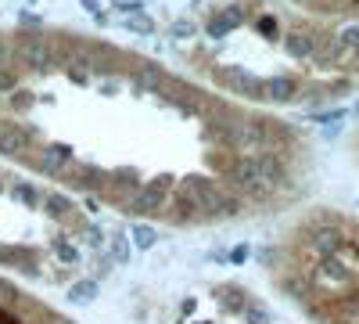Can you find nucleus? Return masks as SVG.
Segmentation results:
<instances>
[{
  "label": "nucleus",
  "instance_id": "1",
  "mask_svg": "<svg viewBox=\"0 0 359 324\" xmlns=\"http://www.w3.org/2000/svg\"><path fill=\"white\" fill-rule=\"evenodd\" d=\"M184 188L191 191L198 213H201V223H219V220H237L245 213V202L230 195L219 181H212V176H184Z\"/></svg>",
  "mask_w": 359,
  "mask_h": 324
},
{
  "label": "nucleus",
  "instance_id": "2",
  "mask_svg": "<svg viewBox=\"0 0 359 324\" xmlns=\"http://www.w3.org/2000/svg\"><path fill=\"white\" fill-rule=\"evenodd\" d=\"M15 54H18V72H33V76L57 72V47H54V37L47 33H18Z\"/></svg>",
  "mask_w": 359,
  "mask_h": 324
},
{
  "label": "nucleus",
  "instance_id": "3",
  "mask_svg": "<svg viewBox=\"0 0 359 324\" xmlns=\"http://www.w3.org/2000/svg\"><path fill=\"white\" fill-rule=\"evenodd\" d=\"M323 220H313V223H306V231H302V249H309L316 259L320 256H338V252H345L348 245H352V238H348V231H345V223L338 220V213H320Z\"/></svg>",
  "mask_w": 359,
  "mask_h": 324
},
{
  "label": "nucleus",
  "instance_id": "4",
  "mask_svg": "<svg viewBox=\"0 0 359 324\" xmlns=\"http://www.w3.org/2000/svg\"><path fill=\"white\" fill-rule=\"evenodd\" d=\"M219 184H223L230 195H237L241 202H266V198H269V191H266V184H262V176H259L252 155H233V159L226 162V169H223V181H219Z\"/></svg>",
  "mask_w": 359,
  "mask_h": 324
},
{
  "label": "nucleus",
  "instance_id": "5",
  "mask_svg": "<svg viewBox=\"0 0 359 324\" xmlns=\"http://www.w3.org/2000/svg\"><path fill=\"white\" fill-rule=\"evenodd\" d=\"M212 79L223 86L226 94H233V98H245V101H266V79L262 76H255L252 69H245V65H219L216 72H212Z\"/></svg>",
  "mask_w": 359,
  "mask_h": 324
},
{
  "label": "nucleus",
  "instance_id": "6",
  "mask_svg": "<svg viewBox=\"0 0 359 324\" xmlns=\"http://www.w3.org/2000/svg\"><path fill=\"white\" fill-rule=\"evenodd\" d=\"M40 137V127L22 123V119H0V155L4 159H22L33 152V141Z\"/></svg>",
  "mask_w": 359,
  "mask_h": 324
},
{
  "label": "nucleus",
  "instance_id": "7",
  "mask_svg": "<svg viewBox=\"0 0 359 324\" xmlns=\"http://www.w3.org/2000/svg\"><path fill=\"white\" fill-rule=\"evenodd\" d=\"M248 22V8L245 4H226V8H219L216 15H208L205 18V25H201V33L208 37V40H226L230 33H233V29L237 25H245Z\"/></svg>",
  "mask_w": 359,
  "mask_h": 324
},
{
  "label": "nucleus",
  "instance_id": "8",
  "mask_svg": "<svg viewBox=\"0 0 359 324\" xmlns=\"http://www.w3.org/2000/svg\"><path fill=\"white\" fill-rule=\"evenodd\" d=\"M86 62H90V79H115V76H123V54L104 47L101 40H90Z\"/></svg>",
  "mask_w": 359,
  "mask_h": 324
},
{
  "label": "nucleus",
  "instance_id": "9",
  "mask_svg": "<svg viewBox=\"0 0 359 324\" xmlns=\"http://www.w3.org/2000/svg\"><path fill=\"white\" fill-rule=\"evenodd\" d=\"M165 202H169L165 191H158V188H151V184L144 181V184L123 202V213H130V216H162V213H165Z\"/></svg>",
  "mask_w": 359,
  "mask_h": 324
},
{
  "label": "nucleus",
  "instance_id": "10",
  "mask_svg": "<svg viewBox=\"0 0 359 324\" xmlns=\"http://www.w3.org/2000/svg\"><path fill=\"white\" fill-rule=\"evenodd\" d=\"M252 162H255V169H259L269 195L287 188V159H284V152H255Z\"/></svg>",
  "mask_w": 359,
  "mask_h": 324
},
{
  "label": "nucleus",
  "instance_id": "11",
  "mask_svg": "<svg viewBox=\"0 0 359 324\" xmlns=\"http://www.w3.org/2000/svg\"><path fill=\"white\" fill-rule=\"evenodd\" d=\"M165 220H169L172 227H194V223H201V213H198L191 191L184 188V181L172 188V195H169V202H165Z\"/></svg>",
  "mask_w": 359,
  "mask_h": 324
},
{
  "label": "nucleus",
  "instance_id": "12",
  "mask_svg": "<svg viewBox=\"0 0 359 324\" xmlns=\"http://www.w3.org/2000/svg\"><path fill=\"white\" fill-rule=\"evenodd\" d=\"M316 44H320V37L309 25H291L287 33H280V47H284V54L291 58V62H313Z\"/></svg>",
  "mask_w": 359,
  "mask_h": 324
},
{
  "label": "nucleus",
  "instance_id": "13",
  "mask_svg": "<svg viewBox=\"0 0 359 324\" xmlns=\"http://www.w3.org/2000/svg\"><path fill=\"white\" fill-rule=\"evenodd\" d=\"M40 249L33 245H0V267L4 271H18L29 278H40Z\"/></svg>",
  "mask_w": 359,
  "mask_h": 324
},
{
  "label": "nucleus",
  "instance_id": "14",
  "mask_svg": "<svg viewBox=\"0 0 359 324\" xmlns=\"http://www.w3.org/2000/svg\"><path fill=\"white\" fill-rule=\"evenodd\" d=\"M165 83H169V76H165L162 65H155V62H140L137 72H133V94H137V98H144V94L162 98V94H165Z\"/></svg>",
  "mask_w": 359,
  "mask_h": 324
},
{
  "label": "nucleus",
  "instance_id": "15",
  "mask_svg": "<svg viewBox=\"0 0 359 324\" xmlns=\"http://www.w3.org/2000/svg\"><path fill=\"white\" fill-rule=\"evenodd\" d=\"M298 94H302V83L287 72H273L266 79V101L269 105H294Z\"/></svg>",
  "mask_w": 359,
  "mask_h": 324
},
{
  "label": "nucleus",
  "instance_id": "16",
  "mask_svg": "<svg viewBox=\"0 0 359 324\" xmlns=\"http://www.w3.org/2000/svg\"><path fill=\"white\" fill-rule=\"evenodd\" d=\"M277 288L284 292L287 299H294V303H302V306H313V285H309V274L306 271H287V274H280L277 278Z\"/></svg>",
  "mask_w": 359,
  "mask_h": 324
},
{
  "label": "nucleus",
  "instance_id": "17",
  "mask_svg": "<svg viewBox=\"0 0 359 324\" xmlns=\"http://www.w3.org/2000/svg\"><path fill=\"white\" fill-rule=\"evenodd\" d=\"M43 216L54 220V223H69L72 216H79V205L65 191H47L43 195Z\"/></svg>",
  "mask_w": 359,
  "mask_h": 324
},
{
  "label": "nucleus",
  "instance_id": "18",
  "mask_svg": "<svg viewBox=\"0 0 359 324\" xmlns=\"http://www.w3.org/2000/svg\"><path fill=\"white\" fill-rule=\"evenodd\" d=\"M212 299L219 303L223 313H245V306L252 303L248 292H245L241 285H216V288H212Z\"/></svg>",
  "mask_w": 359,
  "mask_h": 324
},
{
  "label": "nucleus",
  "instance_id": "19",
  "mask_svg": "<svg viewBox=\"0 0 359 324\" xmlns=\"http://www.w3.org/2000/svg\"><path fill=\"white\" fill-rule=\"evenodd\" d=\"M25 162H33V169L43 173V176H50V181H65V176L72 173V166H76V162H69L62 155H50L47 148L40 155H33V159H25Z\"/></svg>",
  "mask_w": 359,
  "mask_h": 324
},
{
  "label": "nucleus",
  "instance_id": "20",
  "mask_svg": "<svg viewBox=\"0 0 359 324\" xmlns=\"http://www.w3.org/2000/svg\"><path fill=\"white\" fill-rule=\"evenodd\" d=\"M65 299L69 303H76V306H90V303H97L101 299V281L97 278H76L72 285H69V292H65Z\"/></svg>",
  "mask_w": 359,
  "mask_h": 324
},
{
  "label": "nucleus",
  "instance_id": "21",
  "mask_svg": "<svg viewBox=\"0 0 359 324\" xmlns=\"http://www.w3.org/2000/svg\"><path fill=\"white\" fill-rule=\"evenodd\" d=\"M8 195H11V202H18L22 205V209H29V213H33V209H43V188H36L33 181H15L11 188H8Z\"/></svg>",
  "mask_w": 359,
  "mask_h": 324
},
{
  "label": "nucleus",
  "instance_id": "22",
  "mask_svg": "<svg viewBox=\"0 0 359 324\" xmlns=\"http://www.w3.org/2000/svg\"><path fill=\"white\" fill-rule=\"evenodd\" d=\"M104 252H108V259L115 263V267H130V259H133V242H130V234H123V231L108 234Z\"/></svg>",
  "mask_w": 359,
  "mask_h": 324
},
{
  "label": "nucleus",
  "instance_id": "23",
  "mask_svg": "<svg viewBox=\"0 0 359 324\" xmlns=\"http://www.w3.org/2000/svg\"><path fill=\"white\" fill-rule=\"evenodd\" d=\"M50 256L57 259V267H79L83 263V252H79V245H72L65 234H57V238L50 242Z\"/></svg>",
  "mask_w": 359,
  "mask_h": 324
},
{
  "label": "nucleus",
  "instance_id": "24",
  "mask_svg": "<svg viewBox=\"0 0 359 324\" xmlns=\"http://www.w3.org/2000/svg\"><path fill=\"white\" fill-rule=\"evenodd\" d=\"M345 54H348V51H341L334 37H320V44H316V54H313V62H316L320 69H334V65L341 62Z\"/></svg>",
  "mask_w": 359,
  "mask_h": 324
},
{
  "label": "nucleus",
  "instance_id": "25",
  "mask_svg": "<svg viewBox=\"0 0 359 324\" xmlns=\"http://www.w3.org/2000/svg\"><path fill=\"white\" fill-rule=\"evenodd\" d=\"M130 242H133V249H140V252H151V249L158 245V231H155L151 223H133V227H130Z\"/></svg>",
  "mask_w": 359,
  "mask_h": 324
},
{
  "label": "nucleus",
  "instance_id": "26",
  "mask_svg": "<svg viewBox=\"0 0 359 324\" xmlns=\"http://www.w3.org/2000/svg\"><path fill=\"white\" fill-rule=\"evenodd\" d=\"M123 29H126V33H137V37H155L158 33V22L147 15V11H137V15L123 18Z\"/></svg>",
  "mask_w": 359,
  "mask_h": 324
},
{
  "label": "nucleus",
  "instance_id": "27",
  "mask_svg": "<svg viewBox=\"0 0 359 324\" xmlns=\"http://www.w3.org/2000/svg\"><path fill=\"white\" fill-rule=\"evenodd\" d=\"M36 101H40V98H36L33 91H25V86H18L15 94H8V105H4V108H8L11 115H29Z\"/></svg>",
  "mask_w": 359,
  "mask_h": 324
},
{
  "label": "nucleus",
  "instance_id": "28",
  "mask_svg": "<svg viewBox=\"0 0 359 324\" xmlns=\"http://www.w3.org/2000/svg\"><path fill=\"white\" fill-rule=\"evenodd\" d=\"M198 33H201V29H198V22H191V18H172V25H169V40H176V44L194 40Z\"/></svg>",
  "mask_w": 359,
  "mask_h": 324
},
{
  "label": "nucleus",
  "instance_id": "29",
  "mask_svg": "<svg viewBox=\"0 0 359 324\" xmlns=\"http://www.w3.org/2000/svg\"><path fill=\"white\" fill-rule=\"evenodd\" d=\"M83 238V245H90V252H104V245H108V231L101 227V223H86V231L79 234Z\"/></svg>",
  "mask_w": 359,
  "mask_h": 324
},
{
  "label": "nucleus",
  "instance_id": "30",
  "mask_svg": "<svg viewBox=\"0 0 359 324\" xmlns=\"http://www.w3.org/2000/svg\"><path fill=\"white\" fill-rule=\"evenodd\" d=\"M255 33L259 37H266V40H280V22H277V15H255Z\"/></svg>",
  "mask_w": 359,
  "mask_h": 324
},
{
  "label": "nucleus",
  "instance_id": "31",
  "mask_svg": "<svg viewBox=\"0 0 359 324\" xmlns=\"http://www.w3.org/2000/svg\"><path fill=\"white\" fill-rule=\"evenodd\" d=\"M334 40H338L341 51H355L359 47V22H345L338 33H334Z\"/></svg>",
  "mask_w": 359,
  "mask_h": 324
},
{
  "label": "nucleus",
  "instance_id": "32",
  "mask_svg": "<svg viewBox=\"0 0 359 324\" xmlns=\"http://www.w3.org/2000/svg\"><path fill=\"white\" fill-rule=\"evenodd\" d=\"M18 303H22L18 285H15V281H8V278H0V310H15Z\"/></svg>",
  "mask_w": 359,
  "mask_h": 324
},
{
  "label": "nucleus",
  "instance_id": "33",
  "mask_svg": "<svg viewBox=\"0 0 359 324\" xmlns=\"http://www.w3.org/2000/svg\"><path fill=\"white\" fill-rule=\"evenodd\" d=\"M43 15H36V11H18V33H43Z\"/></svg>",
  "mask_w": 359,
  "mask_h": 324
},
{
  "label": "nucleus",
  "instance_id": "34",
  "mask_svg": "<svg viewBox=\"0 0 359 324\" xmlns=\"http://www.w3.org/2000/svg\"><path fill=\"white\" fill-rule=\"evenodd\" d=\"M309 119L320 127H331V123H345L348 119V108H323V112H309Z\"/></svg>",
  "mask_w": 359,
  "mask_h": 324
},
{
  "label": "nucleus",
  "instance_id": "35",
  "mask_svg": "<svg viewBox=\"0 0 359 324\" xmlns=\"http://www.w3.org/2000/svg\"><path fill=\"white\" fill-rule=\"evenodd\" d=\"M18 86H22V72L18 69H0V94H15L18 91Z\"/></svg>",
  "mask_w": 359,
  "mask_h": 324
},
{
  "label": "nucleus",
  "instance_id": "36",
  "mask_svg": "<svg viewBox=\"0 0 359 324\" xmlns=\"http://www.w3.org/2000/svg\"><path fill=\"white\" fill-rule=\"evenodd\" d=\"M0 69H18L15 40H8V37H0Z\"/></svg>",
  "mask_w": 359,
  "mask_h": 324
},
{
  "label": "nucleus",
  "instance_id": "37",
  "mask_svg": "<svg viewBox=\"0 0 359 324\" xmlns=\"http://www.w3.org/2000/svg\"><path fill=\"white\" fill-rule=\"evenodd\" d=\"M252 259V245H233V249H226V263H230V267H241V263H248Z\"/></svg>",
  "mask_w": 359,
  "mask_h": 324
},
{
  "label": "nucleus",
  "instance_id": "38",
  "mask_svg": "<svg viewBox=\"0 0 359 324\" xmlns=\"http://www.w3.org/2000/svg\"><path fill=\"white\" fill-rule=\"evenodd\" d=\"M241 317H245V324H269V310H262L259 303H248Z\"/></svg>",
  "mask_w": 359,
  "mask_h": 324
},
{
  "label": "nucleus",
  "instance_id": "39",
  "mask_svg": "<svg viewBox=\"0 0 359 324\" xmlns=\"http://www.w3.org/2000/svg\"><path fill=\"white\" fill-rule=\"evenodd\" d=\"M111 11H115V15H123V18H130V15L144 11V0H115Z\"/></svg>",
  "mask_w": 359,
  "mask_h": 324
},
{
  "label": "nucleus",
  "instance_id": "40",
  "mask_svg": "<svg viewBox=\"0 0 359 324\" xmlns=\"http://www.w3.org/2000/svg\"><path fill=\"white\" fill-rule=\"evenodd\" d=\"M111 267H115V263L108 259V252H94V274H90V278H97V281H104Z\"/></svg>",
  "mask_w": 359,
  "mask_h": 324
},
{
  "label": "nucleus",
  "instance_id": "41",
  "mask_svg": "<svg viewBox=\"0 0 359 324\" xmlns=\"http://www.w3.org/2000/svg\"><path fill=\"white\" fill-rule=\"evenodd\" d=\"M147 184L158 188V191H165V195H172V188H176V176H172V173H158V176H151Z\"/></svg>",
  "mask_w": 359,
  "mask_h": 324
},
{
  "label": "nucleus",
  "instance_id": "42",
  "mask_svg": "<svg viewBox=\"0 0 359 324\" xmlns=\"http://www.w3.org/2000/svg\"><path fill=\"white\" fill-rule=\"evenodd\" d=\"M97 91H101L104 98H118V94H123V79H101Z\"/></svg>",
  "mask_w": 359,
  "mask_h": 324
},
{
  "label": "nucleus",
  "instance_id": "43",
  "mask_svg": "<svg viewBox=\"0 0 359 324\" xmlns=\"http://www.w3.org/2000/svg\"><path fill=\"white\" fill-rule=\"evenodd\" d=\"M255 259L262 263V267H277V249H269V245H266V249L255 252Z\"/></svg>",
  "mask_w": 359,
  "mask_h": 324
},
{
  "label": "nucleus",
  "instance_id": "44",
  "mask_svg": "<svg viewBox=\"0 0 359 324\" xmlns=\"http://www.w3.org/2000/svg\"><path fill=\"white\" fill-rule=\"evenodd\" d=\"M341 130H345V123H331V127H323V130H320V137H323V141H338Z\"/></svg>",
  "mask_w": 359,
  "mask_h": 324
},
{
  "label": "nucleus",
  "instance_id": "45",
  "mask_svg": "<svg viewBox=\"0 0 359 324\" xmlns=\"http://www.w3.org/2000/svg\"><path fill=\"white\" fill-rule=\"evenodd\" d=\"M79 8L90 15V18H94V15H101L104 11V4H101V0H79Z\"/></svg>",
  "mask_w": 359,
  "mask_h": 324
},
{
  "label": "nucleus",
  "instance_id": "46",
  "mask_svg": "<svg viewBox=\"0 0 359 324\" xmlns=\"http://www.w3.org/2000/svg\"><path fill=\"white\" fill-rule=\"evenodd\" d=\"M194 310H198V299H194V296H187L184 303H180V320H184V317H191ZM180 320H176V324H180Z\"/></svg>",
  "mask_w": 359,
  "mask_h": 324
},
{
  "label": "nucleus",
  "instance_id": "47",
  "mask_svg": "<svg viewBox=\"0 0 359 324\" xmlns=\"http://www.w3.org/2000/svg\"><path fill=\"white\" fill-rule=\"evenodd\" d=\"M83 209H86V213H97V209H101V198H97V195H86V198H83Z\"/></svg>",
  "mask_w": 359,
  "mask_h": 324
},
{
  "label": "nucleus",
  "instance_id": "48",
  "mask_svg": "<svg viewBox=\"0 0 359 324\" xmlns=\"http://www.w3.org/2000/svg\"><path fill=\"white\" fill-rule=\"evenodd\" d=\"M11 184H15V176H11V173H4V169H0V195H4V191H8Z\"/></svg>",
  "mask_w": 359,
  "mask_h": 324
},
{
  "label": "nucleus",
  "instance_id": "49",
  "mask_svg": "<svg viewBox=\"0 0 359 324\" xmlns=\"http://www.w3.org/2000/svg\"><path fill=\"white\" fill-rule=\"evenodd\" d=\"M94 22H97L101 29H108V25H111V15H108V11H101V15H94Z\"/></svg>",
  "mask_w": 359,
  "mask_h": 324
},
{
  "label": "nucleus",
  "instance_id": "50",
  "mask_svg": "<svg viewBox=\"0 0 359 324\" xmlns=\"http://www.w3.org/2000/svg\"><path fill=\"white\" fill-rule=\"evenodd\" d=\"M348 249H352V252H355V259H359V234H355V242H352Z\"/></svg>",
  "mask_w": 359,
  "mask_h": 324
},
{
  "label": "nucleus",
  "instance_id": "51",
  "mask_svg": "<svg viewBox=\"0 0 359 324\" xmlns=\"http://www.w3.org/2000/svg\"><path fill=\"white\" fill-rule=\"evenodd\" d=\"M348 115H352V119H359V101L352 105V112H348Z\"/></svg>",
  "mask_w": 359,
  "mask_h": 324
},
{
  "label": "nucleus",
  "instance_id": "52",
  "mask_svg": "<svg viewBox=\"0 0 359 324\" xmlns=\"http://www.w3.org/2000/svg\"><path fill=\"white\" fill-rule=\"evenodd\" d=\"M54 324H72V320H65V317H57V320H54Z\"/></svg>",
  "mask_w": 359,
  "mask_h": 324
},
{
  "label": "nucleus",
  "instance_id": "53",
  "mask_svg": "<svg viewBox=\"0 0 359 324\" xmlns=\"http://www.w3.org/2000/svg\"><path fill=\"white\" fill-rule=\"evenodd\" d=\"M352 58H355V62H359V47H355V51H352Z\"/></svg>",
  "mask_w": 359,
  "mask_h": 324
},
{
  "label": "nucleus",
  "instance_id": "54",
  "mask_svg": "<svg viewBox=\"0 0 359 324\" xmlns=\"http://www.w3.org/2000/svg\"><path fill=\"white\" fill-rule=\"evenodd\" d=\"M201 324H212V320H201Z\"/></svg>",
  "mask_w": 359,
  "mask_h": 324
},
{
  "label": "nucleus",
  "instance_id": "55",
  "mask_svg": "<svg viewBox=\"0 0 359 324\" xmlns=\"http://www.w3.org/2000/svg\"><path fill=\"white\" fill-rule=\"evenodd\" d=\"M0 108H4V105H0Z\"/></svg>",
  "mask_w": 359,
  "mask_h": 324
}]
</instances>
